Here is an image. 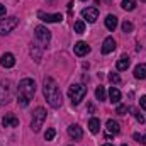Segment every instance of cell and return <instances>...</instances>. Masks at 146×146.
Returning a JSON list of instances; mask_svg holds the SVG:
<instances>
[{"label":"cell","mask_w":146,"mask_h":146,"mask_svg":"<svg viewBox=\"0 0 146 146\" xmlns=\"http://www.w3.org/2000/svg\"><path fill=\"white\" fill-rule=\"evenodd\" d=\"M42 92H44V99L48 100V104H49L53 109L61 107V104H63V97H61L60 87H58V83L54 82V78H51V76H46V78H44Z\"/></svg>","instance_id":"obj_1"},{"label":"cell","mask_w":146,"mask_h":146,"mask_svg":"<svg viewBox=\"0 0 146 146\" xmlns=\"http://www.w3.org/2000/svg\"><path fill=\"white\" fill-rule=\"evenodd\" d=\"M17 92H19V95H17V104H19L21 107H27V106H29V100H31V99L34 97V94H36V83H34V80H31V78H22V80L19 82Z\"/></svg>","instance_id":"obj_2"},{"label":"cell","mask_w":146,"mask_h":146,"mask_svg":"<svg viewBox=\"0 0 146 146\" xmlns=\"http://www.w3.org/2000/svg\"><path fill=\"white\" fill-rule=\"evenodd\" d=\"M68 95H70V99H72L73 106H78V104L85 99V95H87V87L82 85V83L70 85V88H68Z\"/></svg>","instance_id":"obj_3"},{"label":"cell","mask_w":146,"mask_h":146,"mask_svg":"<svg viewBox=\"0 0 146 146\" xmlns=\"http://www.w3.org/2000/svg\"><path fill=\"white\" fill-rule=\"evenodd\" d=\"M14 95V83L10 80H2L0 82V106H7L12 100Z\"/></svg>","instance_id":"obj_4"},{"label":"cell","mask_w":146,"mask_h":146,"mask_svg":"<svg viewBox=\"0 0 146 146\" xmlns=\"http://www.w3.org/2000/svg\"><path fill=\"white\" fill-rule=\"evenodd\" d=\"M46 109L44 107H36V110L33 112V121H31V127L34 133H39V129L42 127L44 121H46Z\"/></svg>","instance_id":"obj_5"},{"label":"cell","mask_w":146,"mask_h":146,"mask_svg":"<svg viewBox=\"0 0 146 146\" xmlns=\"http://www.w3.org/2000/svg\"><path fill=\"white\" fill-rule=\"evenodd\" d=\"M19 24V19L15 15L12 17H5V19H0V36H5L9 33H12Z\"/></svg>","instance_id":"obj_6"},{"label":"cell","mask_w":146,"mask_h":146,"mask_svg":"<svg viewBox=\"0 0 146 146\" xmlns=\"http://www.w3.org/2000/svg\"><path fill=\"white\" fill-rule=\"evenodd\" d=\"M36 39H37V42L44 48V46H48L49 44V41H51V31H48L44 26H37L36 29Z\"/></svg>","instance_id":"obj_7"},{"label":"cell","mask_w":146,"mask_h":146,"mask_svg":"<svg viewBox=\"0 0 146 146\" xmlns=\"http://www.w3.org/2000/svg\"><path fill=\"white\" fill-rule=\"evenodd\" d=\"M82 17L87 21V22H95L97 19H99V9H95V7H87V9H83L82 10Z\"/></svg>","instance_id":"obj_8"},{"label":"cell","mask_w":146,"mask_h":146,"mask_svg":"<svg viewBox=\"0 0 146 146\" xmlns=\"http://www.w3.org/2000/svg\"><path fill=\"white\" fill-rule=\"evenodd\" d=\"M37 17L42 21V22H46V24H53V22H61L63 21V15L61 14H44V12H37Z\"/></svg>","instance_id":"obj_9"},{"label":"cell","mask_w":146,"mask_h":146,"mask_svg":"<svg viewBox=\"0 0 146 146\" xmlns=\"http://www.w3.org/2000/svg\"><path fill=\"white\" fill-rule=\"evenodd\" d=\"M73 49H75V54H76V56H85V54L90 53V46H88L85 41H78V42L73 46Z\"/></svg>","instance_id":"obj_10"},{"label":"cell","mask_w":146,"mask_h":146,"mask_svg":"<svg viewBox=\"0 0 146 146\" xmlns=\"http://www.w3.org/2000/svg\"><path fill=\"white\" fill-rule=\"evenodd\" d=\"M68 134H70V138L75 139V141H80V139L83 138V131H82V127H80L78 124H72V126L68 127Z\"/></svg>","instance_id":"obj_11"},{"label":"cell","mask_w":146,"mask_h":146,"mask_svg":"<svg viewBox=\"0 0 146 146\" xmlns=\"http://www.w3.org/2000/svg\"><path fill=\"white\" fill-rule=\"evenodd\" d=\"M0 65H2L3 68H12V66L15 65V58H14V54H12V53H3L2 58H0Z\"/></svg>","instance_id":"obj_12"},{"label":"cell","mask_w":146,"mask_h":146,"mask_svg":"<svg viewBox=\"0 0 146 146\" xmlns=\"http://www.w3.org/2000/svg\"><path fill=\"white\" fill-rule=\"evenodd\" d=\"M2 124H3V127H17L19 126V119L14 114H5L3 119H2Z\"/></svg>","instance_id":"obj_13"},{"label":"cell","mask_w":146,"mask_h":146,"mask_svg":"<svg viewBox=\"0 0 146 146\" xmlns=\"http://www.w3.org/2000/svg\"><path fill=\"white\" fill-rule=\"evenodd\" d=\"M114 49H115V41H114V37H106L104 42H102V53H104V54H109Z\"/></svg>","instance_id":"obj_14"},{"label":"cell","mask_w":146,"mask_h":146,"mask_svg":"<svg viewBox=\"0 0 146 146\" xmlns=\"http://www.w3.org/2000/svg\"><path fill=\"white\" fill-rule=\"evenodd\" d=\"M129 65H131V60H129V56L122 54V56L117 60V63H115V68H117L119 72H124V70H127V68H129Z\"/></svg>","instance_id":"obj_15"},{"label":"cell","mask_w":146,"mask_h":146,"mask_svg":"<svg viewBox=\"0 0 146 146\" xmlns=\"http://www.w3.org/2000/svg\"><path fill=\"white\" fill-rule=\"evenodd\" d=\"M41 49H42V46H39L37 42L31 44V56L36 63H41Z\"/></svg>","instance_id":"obj_16"},{"label":"cell","mask_w":146,"mask_h":146,"mask_svg":"<svg viewBox=\"0 0 146 146\" xmlns=\"http://www.w3.org/2000/svg\"><path fill=\"white\" fill-rule=\"evenodd\" d=\"M109 99H110V102H112V104H119V102H121V92H119V88H117V87H110Z\"/></svg>","instance_id":"obj_17"},{"label":"cell","mask_w":146,"mask_h":146,"mask_svg":"<svg viewBox=\"0 0 146 146\" xmlns=\"http://www.w3.org/2000/svg\"><path fill=\"white\" fill-rule=\"evenodd\" d=\"M134 76L138 80H145L146 78V63H141V65H138L134 68Z\"/></svg>","instance_id":"obj_18"},{"label":"cell","mask_w":146,"mask_h":146,"mask_svg":"<svg viewBox=\"0 0 146 146\" xmlns=\"http://www.w3.org/2000/svg\"><path fill=\"white\" fill-rule=\"evenodd\" d=\"M88 129H90L92 134H97V133L100 131V121H99L97 117H92L90 122H88Z\"/></svg>","instance_id":"obj_19"},{"label":"cell","mask_w":146,"mask_h":146,"mask_svg":"<svg viewBox=\"0 0 146 146\" xmlns=\"http://www.w3.org/2000/svg\"><path fill=\"white\" fill-rule=\"evenodd\" d=\"M106 126H107V131L112 133V134H119V133H121V126H119V122H115V121H112V119L107 121Z\"/></svg>","instance_id":"obj_20"},{"label":"cell","mask_w":146,"mask_h":146,"mask_svg":"<svg viewBox=\"0 0 146 146\" xmlns=\"http://www.w3.org/2000/svg\"><path fill=\"white\" fill-rule=\"evenodd\" d=\"M106 27H107L109 31H114V29L117 27V17H115V15L109 14V15L106 17Z\"/></svg>","instance_id":"obj_21"},{"label":"cell","mask_w":146,"mask_h":146,"mask_svg":"<svg viewBox=\"0 0 146 146\" xmlns=\"http://www.w3.org/2000/svg\"><path fill=\"white\" fill-rule=\"evenodd\" d=\"M73 29H75L76 34H83V33H85V22H83V21H76V22L73 24Z\"/></svg>","instance_id":"obj_22"},{"label":"cell","mask_w":146,"mask_h":146,"mask_svg":"<svg viewBox=\"0 0 146 146\" xmlns=\"http://www.w3.org/2000/svg\"><path fill=\"white\" fill-rule=\"evenodd\" d=\"M122 9L124 10H134L136 9V0H122Z\"/></svg>","instance_id":"obj_23"},{"label":"cell","mask_w":146,"mask_h":146,"mask_svg":"<svg viewBox=\"0 0 146 146\" xmlns=\"http://www.w3.org/2000/svg\"><path fill=\"white\" fill-rule=\"evenodd\" d=\"M95 97H97V100H106V99H107L106 88H104V87H97V90H95Z\"/></svg>","instance_id":"obj_24"},{"label":"cell","mask_w":146,"mask_h":146,"mask_svg":"<svg viewBox=\"0 0 146 146\" xmlns=\"http://www.w3.org/2000/svg\"><path fill=\"white\" fill-rule=\"evenodd\" d=\"M131 112H133V115L136 117V121H138V122H141V124L145 122V115H143V114H141L138 109H131Z\"/></svg>","instance_id":"obj_25"},{"label":"cell","mask_w":146,"mask_h":146,"mask_svg":"<svg viewBox=\"0 0 146 146\" xmlns=\"http://www.w3.org/2000/svg\"><path fill=\"white\" fill-rule=\"evenodd\" d=\"M133 29H134L133 22H129V21H124V22H122V31H124V33H133Z\"/></svg>","instance_id":"obj_26"},{"label":"cell","mask_w":146,"mask_h":146,"mask_svg":"<svg viewBox=\"0 0 146 146\" xmlns=\"http://www.w3.org/2000/svg\"><path fill=\"white\" fill-rule=\"evenodd\" d=\"M54 136H56V131L51 127V129H48V131H46V134H44V139H46V141H53V138H54Z\"/></svg>","instance_id":"obj_27"},{"label":"cell","mask_w":146,"mask_h":146,"mask_svg":"<svg viewBox=\"0 0 146 146\" xmlns=\"http://www.w3.org/2000/svg\"><path fill=\"white\" fill-rule=\"evenodd\" d=\"M126 112H127V106L117 104V109H115V114H119V115H126Z\"/></svg>","instance_id":"obj_28"},{"label":"cell","mask_w":146,"mask_h":146,"mask_svg":"<svg viewBox=\"0 0 146 146\" xmlns=\"http://www.w3.org/2000/svg\"><path fill=\"white\" fill-rule=\"evenodd\" d=\"M109 82H112V83H119L121 82V76L117 75V73H109Z\"/></svg>","instance_id":"obj_29"},{"label":"cell","mask_w":146,"mask_h":146,"mask_svg":"<svg viewBox=\"0 0 146 146\" xmlns=\"http://www.w3.org/2000/svg\"><path fill=\"white\" fill-rule=\"evenodd\" d=\"M139 104H141V107L146 110V95H143V97L139 99Z\"/></svg>","instance_id":"obj_30"},{"label":"cell","mask_w":146,"mask_h":146,"mask_svg":"<svg viewBox=\"0 0 146 146\" xmlns=\"http://www.w3.org/2000/svg\"><path fill=\"white\" fill-rule=\"evenodd\" d=\"M5 12H7V10H5V5L0 3V15H5Z\"/></svg>","instance_id":"obj_31"},{"label":"cell","mask_w":146,"mask_h":146,"mask_svg":"<svg viewBox=\"0 0 146 146\" xmlns=\"http://www.w3.org/2000/svg\"><path fill=\"white\" fill-rule=\"evenodd\" d=\"M139 143H143V145H146V134H145V136H141V139H139Z\"/></svg>","instance_id":"obj_32"},{"label":"cell","mask_w":146,"mask_h":146,"mask_svg":"<svg viewBox=\"0 0 146 146\" xmlns=\"http://www.w3.org/2000/svg\"><path fill=\"white\" fill-rule=\"evenodd\" d=\"M102 146H114V145H109V143H107V145H102Z\"/></svg>","instance_id":"obj_33"},{"label":"cell","mask_w":146,"mask_h":146,"mask_svg":"<svg viewBox=\"0 0 146 146\" xmlns=\"http://www.w3.org/2000/svg\"><path fill=\"white\" fill-rule=\"evenodd\" d=\"M122 146H127V145H122Z\"/></svg>","instance_id":"obj_34"},{"label":"cell","mask_w":146,"mask_h":146,"mask_svg":"<svg viewBox=\"0 0 146 146\" xmlns=\"http://www.w3.org/2000/svg\"><path fill=\"white\" fill-rule=\"evenodd\" d=\"M83 2H85V0H83Z\"/></svg>","instance_id":"obj_35"},{"label":"cell","mask_w":146,"mask_h":146,"mask_svg":"<svg viewBox=\"0 0 146 146\" xmlns=\"http://www.w3.org/2000/svg\"><path fill=\"white\" fill-rule=\"evenodd\" d=\"M145 2H146V0H145Z\"/></svg>","instance_id":"obj_36"}]
</instances>
